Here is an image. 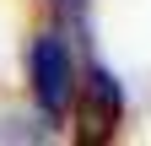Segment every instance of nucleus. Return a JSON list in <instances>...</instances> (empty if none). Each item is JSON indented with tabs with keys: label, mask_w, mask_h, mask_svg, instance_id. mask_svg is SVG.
<instances>
[{
	"label": "nucleus",
	"mask_w": 151,
	"mask_h": 146,
	"mask_svg": "<svg viewBox=\"0 0 151 146\" xmlns=\"http://www.w3.org/2000/svg\"><path fill=\"white\" fill-rule=\"evenodd\" d=\"M27 81H32V103L43 119H65L76 103V49L60 33H38L27 49Z\"/></svg>",
	"instance_id": "obj_1"
},
{
	"label": "nucleus",
	"mask_w": 151,
	"mask_h": 146,
	"mask_svg": "<svg viewBox=\"0 0 151 146\" xmlns=\"http://www.w3.org/2000/svg\"><path fill=\"white\" fill-rule=\"evenodd\" d=\"M70 119H76V141H86V146L113 141V135H119V124H124V92H119V81H113L97 60H81Z\"/></svg>",
	"instance_id": "obj_2"
}]
</instances>
